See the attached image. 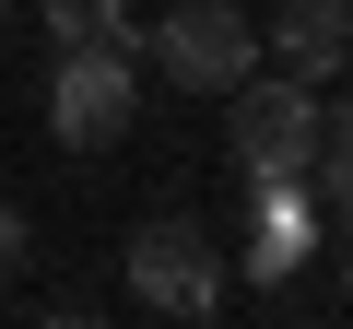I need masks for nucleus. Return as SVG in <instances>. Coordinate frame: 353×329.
<instances>
[{
    "label": "nucleus",
    "mask_w": 353,
    "mask_h": 329,
    "mask_svg": "<svg viewBox=\"0 0 353 329\" xmlns=\"http://www.w3.org/2000/svg\"><path fill=\"white\" fill-rule=\"evenodd\" d=\"M341 59H353V0H283L271 12V71L341 83Z\"/></svg>",
    "instance_id": "nucleus-6"
},
{
    "label": "nucleus",
    "mask_w": 353,
    "mask_h": 329,
    "mask_svg": "<svg viewBox=\"0 0 353 329\" xmlns=\"http://www.w3.org/2000/svg\"><path fill=\"white\" fill-rule=\"evenodd\" d=\"M153 59H165L176 94H236V83L259 71V36H248L236 0H176V12L153 24Z\"/></svg>",
    "instance_id": "nucleus-4"
},
{
    "label": "nucleus",
    "mask_w": 353,
    "mask_h": 329,
    "mask_svg": "<svg viewBox=\"0 0 353 329\" xmlns=\"http://www.w3.org/2000/svg\"><path fill=\"white\" fill-rule=\"evenodd\" d=\"M341 306H353V270H341Z\"/></svg>",
    "instance_id": "nucleus-9"
},
{
    "label": "nucleus",
    "mask_w": 353,
    "mask_h": 329,
    "mask_svg": "<svg viewBox=\"0 0 353 329\" xmlns=\"http://www.w3.org/2000/svg\"><path fill=\"white\" fill-rule=\"evenodd\" d=\"M224 106H236V118H224V153H236L248 189H259V177H306V164H318V83H294V71H248Z\"/></svg>",
    "instance_id": "nucleus-2"
},
{
    "label": "nucleus",
    "mask_w": 353,
    "mask_h": 329,
    "mask_svg": "<svg viewBox=\"0 0 353 329\" xmlns=\"http://www.w3.org/2000/svg\"><path fill=\"white\" fill-rule=\"evenodd\" d=\"M48 36H59V47H94V36H130V0H48Z\"/></svg>",
    "instance_id": "nucleus-7"
},
{
    "label": "nucleus",
    "mask_w": 353,
    "mask_h": 329,
    "mask_svg": "<svg viewBox=\"0 0 353 329\" xmlns=\"http://www.w3.org/2000/svg\"><path fill=\"white\" fill-rule=\"evenodd\" d=\"M248 200H259V224H248V282L283 294V282L306 270V247H318V189H306V177H259Z\"/></svg>",
    "instance_id": "nucleus-5"
},
{
    "label": "nucleus",
    "mask_w": 353,
    "mask_h": 329,
    "mask_svg": "<svg viewBox=\"0 0 353 329\" xmlns=\"http://www.w3.org/2000/svg\"><path fill=\"white\" fill-rule=\"evenodd\" d=\"M130 294L153 306V317H224V247L189 224V212H153L141 235H130Z\"/></svg>",
    "instance_id": "nucleus-3"
},
{
    "label": "nucleus",
    "mask_w": 353,
    "mask_h": 329,
    "mask_svg": "<svg viewBox=\"0 0 353 329\" xmlns=\"http://www.w3.org/2000/svg\"><path fill=\"white\" fill-rule=\"evenodd\" d=\"M141 36H94V47H71L59 71H48V129H59V153H118L130 141V106H141Z\"/></svg>",
    "instance_id": "nucleus-1"
},
{
    "label": "nucleus",
    "mask_w": 353,
    "mask_h": 329,
    "mask_svg": "<svg viewBox=\"0 0 353 329\" xmlns=\"http://www.w3.org/2000/svg\"><path fill=\"white\" fill-rule=\"evenodd\" d=\"M12 259H24V212L0 200V282H12Z\"/></svg>",
    "instance_id": "nucleus-8"
},
{
    "label": "nucleus",
    "mask_w": 353,
    "mask_h": 329,
    "mask_svg": "<svg viewBox=\"0 0 353 329\" xmlns=\"http://www.w3.org/2000/svg\"><path fill=\"white\" fill-rule=\"evenodd\" d=\"M0 24H12V0H0Z\"/></svg>",
    "instance_id": "nucleus-10"
}]
</instances>
